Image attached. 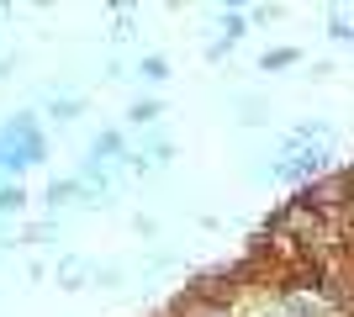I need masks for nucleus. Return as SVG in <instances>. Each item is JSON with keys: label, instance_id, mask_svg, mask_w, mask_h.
<instances>
[{"label": "nucleus", "instance_id": "39448f33", "mask_svg": "<svg viewBox=\"0 0 354 317\" xmlns=\"http://www.w3.org/2000/svg\"><path fill=\"white\" fill-rule=\"evenodd\" d=\"M333 37H339V43H354V27L344 21V16H333Z\"/></svg>", "mask_w": 354, "mask_h": 317}, {"label": "nucleus", "instance_id": "f257e3e1", "mask_svg": "<svg viewBox=\"0 0 354 317\" xmlns=\"http://www.w3.org/2000/svg\"><path fill=\"white\" fill-rule=\"evenodd\" d=\"M301 53L296 48H275V53H265V69H286V64H296Z\"/></svg>", "mask_w": 354, "mask_h": 317}, {"label": "nucleus", "instance_id": "f03ea898", "mask_svg": "<svg viewBox=\"0 0 354 317\" xmlns=\"http://www.w3.org/2000/svg\"><path fill=\"white\" fill-rule=\"evenodd\" d=\"M21 201H27V196H21V185H0V211H16Z\"/></svg>", "mask_w": 354, "mask_h": 317}, {"label": "nucleus", "instance_id": "423d86ee", "mask_svg": "<svg viewBox=\"0 0 354 317\" xmlns=\"http://www.w3.org/2000/svg\"><path fill=\"white\" fill-rule=\"evenodd\" d=\"M222 27H227V37H243V16H238V11L222 16Z\"/></svg>", "mask_w": 354, "mask_h": 317}, {"label": "nucleus", "instance_id": "20e7f679", "mask_svg": "<svg viewBox=\"0 0 354 317\" xmlns=\"http://www.w3.org/2000/svg\"><path fill=\"white\" fill-rule=\"evenodd\" d=\"M153 117H159V106H153V101H138L133 106V122H153Z\"/></svg>", "mask_w": 354, "mask_h": 317}, {"label": "nucleus", "instance_id": "7ed1b4c3", "mask_svg": "<svg viewBox=\"0 0 354 317\" xmlns=\"http://www.w3.org/2000/svg\"><path fill=\"white\" fill-rule=\"evenodd\" d=\"M143 75L148 79H164V75H169V64H164V59H143Z\"/></svg>", "mask_w": 354, "mask_h": 317}]
</instances>
